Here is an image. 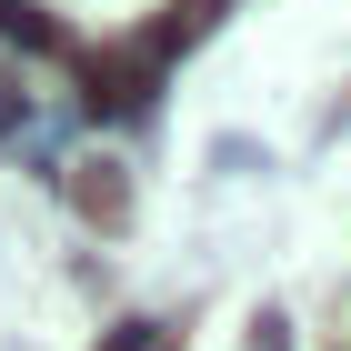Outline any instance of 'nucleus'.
<instances>
[{"instance_id":"obj_1","label":"nucleus","mask_w":351,"mask_h":351,"mask_svg":"<svg viewBox=\"0 0 351 351\" xmlns=\"http://www.w3.org/2000/svg\"><path fill=\"white\" fill-rule=\"evenodd\" d=\"M81 201H90V211L110 221V211H121V181H110V171H81Z\"/></svg>"}]
</instances>
